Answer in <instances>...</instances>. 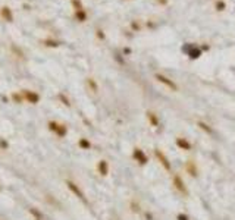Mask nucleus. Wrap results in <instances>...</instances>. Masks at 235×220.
Masks as SVG:
<instances>
[{
  "label": "nucleus",
  "instance_id": "1",
  "mask_svg": "<svg viewBox=\"0 0 235 220\" xmlns=\"http://www.w3.org/2000/svg\"><path fill=\"white\" fill-rule=\"evenodd\" d=\"M174 185H175V188L181 192V194H184V195H187L188 194V191H187V188H185V185H184V180L179 178L178 175H175L174 176Z\"/></svg>",
  "mask_w": 235,
  "mask_h": 220
},
{
  "label": "nucleus",
  "instance_id": "2",
  "mask_svg": "<svg viewBox=\"0 0 235 220\" xmlns=\"http://www.w3.org/2000/svg\"><path fill=\"white\" fill-rule=\"evenodd\" d=\"M156 79H157V81H160L162 84L168 85L169 88H170V90H174V91H176V90H178V87H176V84H175V82H172V81H170L169 78H166V76L159 75V74H157V75H156Z\"/></svg>",
  "mask_w": 235,
  "mask_h": 220
},
{
  "label": "nucleus",
  "instance_id": "3",
  "mask_svg": "<svg viewBox=\"0 0 235 220\" xmlns=\"http://www.w3.org/2000/svg\"><path fill=\"white\" fill-rule=\"evenodd\" d=\"M154 156H156V157L160 160V163L163 164V167H165V169L170 170V163H169V160L165 157V154H163V153L160 151V150H154Z\"/></svg>",
  "mask_w": 235,
  "mask_h": 220
},
{
  "label": "nucleus",
  "instance_id": "4",
  "mask_svg": "<svg viewBox=\"0 0 235 220\" xmlns=\"http://www.w3.org/2000/svg\"><path fill=\"white\" fill-rule=\"evenodd\" d=\"M66 184H68V186H69V189H71V191H72V192H74V194H75L76 197L79 198V200H82V201H87V200H85V197H84V192H82V191H81V189H79V188H78L75 184H74V182H66Z\"/></svg>",
  "mask_w": 235,
  "mask_h": 220
},
{
  "label": "nucleus",
  "instance_id": "5",
  "mask_svg": "<svg viewBox=\"0 0 235 220\" xmlns=\"http://www.w3.org/2000/svg\"><path fill=\"white\" fill-rule=\"evenodd\" d=\"M132 157H134V159L138 161L140 164H146V163H147V157L144 156V153L141 151L140 148H135L134 153H132Z\"/></svg>",
  "mask_w": 235,
  "mask_h": 220
},
{
  "label": "nucleus",
  "instance_id": "6",
  "mask_svg": "<svg viewBox=\"0 0 235 220\" xmlns=\"http://www.w3.org/2000/svg\"><path fill=\"white\" fill-rule=\"evenodd\" d=\"M176 144H178V147H181V148H184V150H191V144L187 143L184 138H178V139H176Z\"/></svg>",
  "mask_w": 235,
  "mask_h": 220
},
{
  "label": "nucleus",
  "instance_id": "7",
  "mask_svg": "<svg viewBox=\"0 0 235 220\" xmlns=\"http://www.w3.org/2000/svg\"><path fill=\"white\" fill-rule=\"evenodd\" d=\"M0 15H2V16H3V18H5L6 21H9V22L12 21V13H10V10H9L8 8H3V9H2V12H0Z\"/></svg>",
  "mask_w": 235,
  "mask_h": 220
},
{
  "label": "nucleus",
  "instance_id": "8",
  "mask_svg": "<svg viewBox=\"0 0 235 220\" xmlns=\"http://www.w3.org/2000/svg\"><path fill=\"white\" fill-rule=\"evenodd\" d=\"M99 170H100V173L104 176V175H107V163L104 160L100 161V164H99Z\"/></svg>",
  "mask_w": 235,
  "mask_h": 220
},
{
  "label": "nucleus",
  "instance_id": "9",
  "mask_svg": "<svg viewBox=\"0 0 235 220\" xmlns=\"http://www.w3.org/2000/svg\"><path fill=\"white\" fill-rule=\"evenodd\" d=\"M187 169H188V172H190V175L197 176V170H195V166H194L193 163H188V164H187Z\"/></svg>",
  "mask_w": 235,
  "mask_h": 220
},
{
  "label": "nucleus",
  "instance_id": "10",
  "mask_svg": "<svg viewBox=\"0 0 235 220\" xmlns=\"http://www.w3.org/2000/svg\"><path fill=\"white\" fill-rule=\"evenodd\" d=\"M147 116H149V119H150L151 125H153V126H157V123H159V122H157V118H156L151 112H149V113H147Z\"/></svg>",
  "mask_w": 235,
  "mask_h": 220
},
{
  "label": "nucleus",
  "instance_id": "11",
  "mask_svg": "<svg viewBox=\"0 0 235 220\" xmlns=\"http://www.w3.org/2000/svg\"><path fill=\"white\" fill-rule=\"evenodd\" d=\"M198 126L202 128V129H204L207 134H213V131H212L210 128H207V125H206V123H202V122H200V123H198Z\"/></svg>",
  "mask_w": 235,
  "mask_h": 220
},
{
  "label": "nucleus",
  "instance_id": "12",
  "mask_svg": "<svg viewBox=\"0 0 235 220\" xmlns=\"http://www.w3.org/2000/svg\"><path fill=\"white\" fill-rule=\"evenodd\" d=\"M26 97H28V98H30L33 103H35L37 100H38V97H37L35 94H31V93H26Z\"/></svg>",
  "mask_w": 235,
  "mask_h": 220
},
{
  "label": "nucleus",
  "instance_id": "13",
  "mask_svg": "<svg viewBox=\"0 0 235 220\" xmlns=\"http://www.w3.org/2000/svg\"><path fill=\"white\" fill-rule=\"evenodd\" d=\"M79 145H81V147H85V148H88V147H90V143H88V141H84V139H81V141H79Z\"/></svg>",
  "mask_w": 235,
  "mask_h": 220
},
{
  "label": "nucleus",
  "instance_id": "14",
  "mask_svg": "<svg viewBox=\"0 0 235 220\" xmlns=\"http://www.w3.org/2000/svg\"><path fill=\"white\" fill-rule=\"evenodd\" d=\"M76 16L79 18V19H81V21H84V19H85V13H84V12H81V10H79V12H78V13H76Z\"/></svg>",
  "mask_w": 235,
  "mask_h": 220
},
{
  "label": "nucleus",
  "instance_id": "15",
  "mask_svg": "<svg viewBox=\"0 0 235 220\" xmlns=\"http://www.w3.org/2000/svg\"><path fill=\"white\" fill-rule=\"evenodd\" d=\"M178 220H188V217L185 214H178Z\"/></svg>",
  "mask_w": 235,
  "mask_h": 220
}]
</instances>
